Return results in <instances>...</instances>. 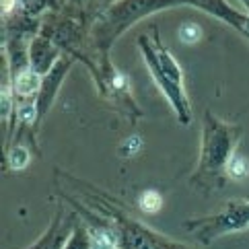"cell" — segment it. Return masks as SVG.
<instances>
[{
  "mask_svg": "<svg viewBox=\"0 0 249 249\" xmlns=\"http://www.w3.org/2000/svg\"><path fill=\"white\" fill-rule=\"evenodd\" d=\"M37 85H39V78L35 72H31V70H25V72H21L19 78H17V91L21 95H31L35 89H37Z\"/></svg>",
  "mask_w": 249,
  "mask_h": 249,
  "instance_id": "1",
  "label": "cell"
},
{
  "mask_svg": "<svg viewBox=\"0 0 249 249\" xmlns=\"http://www.w3.org/2000/svg\"><path fill=\"white\" fill-rule=\"evenodd\" d=\"M140 208L144 212H157L159 208H161V196H159L157 192H144L140 196Z\"/></svg>",
  "mask_w": 249,
  "mask_h": 249,
  "instance_id": "2",
  "label": "cell"
},
{
  "mask_svg": "<svg viewBox=\"0 0 249 249\" xmlns=\"http://www.w3.org/2000/svg\"><path fill=\"white\" fill-rule=\"evenodd\" d=\"M179 35H181V41L185 43H194V41H198L200 39V27L198 25H194V23H188V25H183V27L179 29Z\"/></svg>",
  "mask_w": 249,
  "mask_h": 249,
  "instance_id": "3",
  "label": "cell"
},
{
  "mask_svg": "<svg viewBox=\"0 0 249 249\" xmlns=\"http://www.w3.org/2000/svg\"><path fill=\"white\" fill-rule=\"evenodd\" d=\"M247 163L243 161L241 157H233L231 159V175L233 177H245L247 175Z\"/></svg>",
  "mask_w": 249,
  "mask_h": 249,
  "instance_id": "4",
  "label": "cell"
},
{
  "mask_svg": "<svg viewBox=\"0 0 249 249\" xmlns=\"http://www.w3.org/2000/svg\"><path fill=\"white\" fill-rule=\"evenodd\" d=\"M93 249H113V239L107 233H97L93 239Z\"/></svg>",
  "mask_w": 249,
  "mask_h": 249,
  "instance_id": "5",
  "label": "cell"
},
{
  "mask_svg": "<svg viewBox=\"0 0 249 249\" xmlns=\"http://www.w3.org/2000/svg\"><path fill=\"white\" fill-rule=\"evenodd\" d=\"M27 153H25L23 148H17L15 153H13V157H11V163H13V167H17V169H21V167H25L27 165Z\"/></svg>",
  "mask_w": 249,
  "mask_h": 249,
  "instance_id": "6",
  "label": "cell"
},
{
  "mask_svg": "<svg viewBox=\"0 0 249 249\" xmlns=\"http://www.w3.org/2000/svg\"><path fill=\"white\" fill-rule=\"evenodd\" d=\"M13 6H15V0H2V11L4 13H8Z\"/></svg>",
  "mask_w": 249,
  "mask_h": 249,
  "instance_id": "7",
  "label": "cell"
}]
</instances>
